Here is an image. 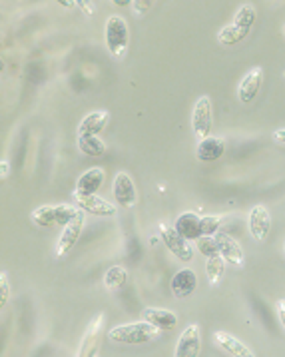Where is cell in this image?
Listing matches in <instances>:
<instances>
[{"label": "cell", "instance_id": "1", "mask_svg": "<svg viewBox=\"0 0 285 357\" xmlns=\"http://www.w3.org/2000/svg\"><path fill=\"white\" fill-rule=\"evenodd\" d=\"M108 340L118 343H130V345H140V343L160 340V329L144 319V321H134V324H124V326L112 328L108 331Z\"/></svg>", "mask_w": 285, "mask_h": 357}, {"label": "cell", "instance_id": "2", "mask_svg": "<svg viewBox=\"0 0 285 357\" xmlns=\"http://www.w3.org/2000/svg\"><path fill=\"white\" fill-rule=\"evenodd\" d=\"M104 36H106V46L108 50L114 54V56H122L126 50H128L130 44V30L128 22L122 18V16H110L108 22H106V30H104Z\"/></svg>", "mask_w": 285, "mask_h": 357}, {"label": "cell", "instance_id": "3", "mask_svg": "<svg viewBox=\"0 0 285 357\" xmlns=\"http://www.w3.org/2000/svg\"><path fill=\"white\" fill-rule=\"evenodd\" d=\"M212 124H214V116H212V102L210 96H201L194 106V114H192V130L194 134L203 140L210 136L212 132Z\"/></svg>", "mask_w": 285, "mask_h": 357}, {"label": "cell", "instance_id": "4", "mask_svg": "<svg viewBox=\"0 0 285 357\" xmlns=\"http://www.w3.org/2000/svg\"><path fill=\"white\" fill-rule=\"evenodd\" d=\"M160 238H162V242L166 243V248L180 261H192L194 259V248H192V243H187L190 240H185L184 236H180L176 231V228L160 226Z\"/></svg>", "mask_w": 285, "mask_h": 357}, {"label": "cell", "instance_id": "5", "mask_svg": "<svg viewBox=\"0 0 285 357\" xmlns=\"http://www.w3.org/2000/svg\"><path fill=\"white\" fill-rule=\"evenodd\" d=\"M84 222V210H78V214L74 215V220H72L70 224L64 226L62 236H60V240H58V257L68 256L72 250H74V245L78 243V238H80V234H82Z\"/></svg>", "mask_w": 285, "mask_h": 357}, {"label": "cell", "instance_id": "6", "mask_svg": "<svg viewBox=\"0 0 285 357\" xmlns=\"http://www.w3.org/2000/svg\"><path fill=\"white\" fill-rule=\"evenodd\" d=\"M247 228L256 242H265L271 229V215L265 206H254L247 215Z\"/></svg>", "mask_w": 285, "mask_h": 357}, {"label": "cell", "instance_id": "7", "mask_svg": "<svg viewBox=\"0 0 285 357\" xmlns=\"http://www.w3.org/2000/svg\"><path fill=\"white\" fill-rule=\"evenodd\" d=\"M201 349V333L198 324H192L184 329L176 345V357H196L200 356Z\"/></svg>", "mask_w": 285, "mask_h": 357}, {"label": "cell", "instance_id": "8", "mask_svg": "<svg viewBox=\"0 0 285 357\" xmlns=\"http://www.w3.org/2000/svg\"><path fill=\"white\" fill-rule=\"evenodd\" d=\"M114 198L118 202V206H122V208H134L136 206V202H138V194H136V186H134V182H132V178H130L126 172H120V174H116V180H114Z\"/></svg>", "mask_w": 285, "mask_h": 357}, {"label": "cell", "instance_id": "9", "mask_svg": "<svg viewBox=\"0 0 285 357\" xmlns=\"http://www.w3.org/2000/svg\"><path fill=\"white\" fill-rule=\"evenodd\" d=\"M261 84H263V68L256 66L254 70H249L242 78V82L238 86V98L243 104L254 102L257 94H259V90H261Z\"/></svg>", "mask_w": 285, "mask_h": 357}, {"label": "cell", "instance_id": "10", "mask_svg": "<svg viewBox=\"0 0 285 357\" xmlns=\"http://www.w3.org/2000/svg\"><path fill=\"white\" fill-rule=\"evenodd\" d=\"M104 180H106V172L102 170V168H90V170H86L84 174H80V178H78V184H76L74 196H76V198L94 196V194L102 188Z\"/></svg>", "mask_w": 285, "mask_h": 357}, {"label": "cell", "instance_id": "11", "mask_svg": "<svg viewBox=\"0 0 285 357\" xmlns=\"http://www.w3.org/2000/svg\"><path fill=\"white\" fill-rule=\"evenodd\" d=\"M215 242H217V248H219V256L224 257L228 264H231V266H242L245 256H243L242 245L238 243V240H233L231 236L224 234V231H217L215 234Z\"/></svg>", "mask_w": 285, "mask_h": 357}, {"label": "cell", "instance_id": "12", "mask_svg": "<svg viewBox=\"0 0 285 357\" xmlns=\"http://www.w3.org/2000/svg\"><path fill=\"white\" fill-rule=\"evenodd\" d=\"M171 294L176 296V298H187V296H192L194 291H196V287H198V275L194 270H180V272L176 273L174 278H171Z\"/></svg>", "mask_w": 285, "mask_h": 357}, {"label": "cell", "instance_id": "13", "mask_svg": "<svg viewBox=\"0 0 285 357\" xmlns=\"http://www.w3.org/2000/svg\"><path fill=\"white\" fill-rule=\"evenodd\" d=\"M174 228L180 236H184L185 240H190V242H196L198 238L203 236L201 234V218L198 214H194V212H185V214L180 215L176 220Z\"/></svg>", "mask_w": 285, "mask_h": 357}, {"label": "cell", "instance_id": "14", "mask_svg": "<svg viewBox=\"0 0 285 357\" xmlns=\"http://www.w3.org/2000/svg\"><path fill=\"white\" fill-rule=\"evenodd\" d=\"M142 319L152 324L160 331H170L178 326V315L168 310H157V307H146L142 312Z\"/></svg>", "mask_w": 285, "mask_h": 357}, {"label": "cell", "instance_id": "15", "mask_svg": "<svg viewBox=\"0 0 285 357\" xmlns=\"http://www.w3.org/2000/svg\"><path fill=\"white\" fill-rule=\"evenodd\" d=\"M78 200V208L84 210L88 214L98 215V218H114L116 208L110 202L102 200L96 194L94 196H82V198H76Z\"/></svg>", "mask_w": 285, "mask_h": 357}, {"label": "cell", "instance_id": "16", "mask_svg": "<svg viewBox=\"0 0 285 357\" xmlns=\"http://www.w3.org/2000/svg\"><path fill=\"white\" fill-rule=\"evenodd\" d=\"M224 152H226L224 140L214 138V136H208V138L200 140L198 148H196V156L200 162H215L224 156Z\"/></svg>", "mask_w": 285, "mask_h": 357}, {"label": "cell", "instance_id": "17", "mask_svg": "<svg viewBox=\"0 0 285 357\" xmlns=\"http://www.w3.org/2000/svg\"><path fill=\"white\" fill-rule=\"evenodd\" d=\"M214 340L215 343L229 354V356H240V357H252L254 356V351L242 343L238 337H233V335H229L228 331H215L214 333Z\"/></svg>", "mask_w": 285, "mask_h": 357}, {"label": "cell", "instance_id": "18", "mask_svg": "<svg viewBox=\"0 0 285 357\" xmlns=\"http://www.w3.org/2000/svg\"><path fill=\"white\" fill-rule=\"evenodd\" d=\"M108 112L104 110H96V112H90L84 116V120L78 124V136H98L102 130L106 128L108 124Z\"/></svg>", "mask_w": 285, "mask_h": 357}, {"label": "cell", "instance_id": "19", "mask_svg": "<svg viewBox=\"0 0 285 357\" xmlns=\"http://www.w3.org/2000/svg\"><path fill=\"white\" fill-rule=\"evenodd\" d=\"M102 319H104V315H98V317H96V321H92V326H90V329H88V333H86V337H84V343H82V347H80V356L82 357L96 354V345H98Z\"/></svg>", "mask_w": 285, "mask_h": 357}, {"label": "cell", "instance_id": "20", "mask_svg": "<svg viewBox=\"0 0 285 357\" xmlns=\"http://www.w3.org/2000/svg\"><path fill=\"white\" fill-rule=\"evenodd\" d=\"M256 18H257L256 6H254V4H243L242 8L236 13L233 24L242 30V32L249 34V30L254 29V24H256Z\"/></svg>", "mask_w": 285, "mask_h": 357}, {"label": "cell", "instance_id": "21", "mask_svg": "<svg viewBox=\"0 0 285 357\" xmlns=\"http://www.w3.org/2000/svg\"><path fill=\"white\" fill-rule=\"evenodd\" d=\"M78 148L86 156L100 158L106 154V144L98 136H78Z\"/></svg>", "mask_w": 285, "mask_h": 357}, {"label": "cell", "instance_id": "22", "mask_svg": "<svg viewBox=\"0 0 285 357\" xmlns=\"http://www.w3.org/2000/svg\"><path fill=\"white\" fill-rule=\"evenodd\" d=\"M32 222H34L38 228H52V226H56V212H54V206H38V208L32 212Z\"/></svg>", "mask_w": 285, "mask_h": 357}, {"label": "cell", "instance_id": "23", "mask_svg": "<svg viewBox=\"0 0 285 357\" xmlns=\"http://www.w3.org/2000/svg\"><path fill=\"white\" fill-rule=\"evenodd\" d=\"M226 272V259L219 256H212L208 257V261H206V273H208V280H210V284H217L219 280H222V275Z\"/></svg>", "mask_w": 285, "mask_h": 357}, {"label": "cell", "instance_id": "24", "mask_svg": "<svg viewBox=\"0 0 285 357\" xmlns=\"http://www.w3.org/2000/svg\"><path fill=\"white\" fill-rule=\"evenodd\" d=\"M126 280H128V272L122 266H112L104 275V286L108 289H118L126 284Z\"/></svg>", "mask_w": 285, "mask_h": 357}, {"label": "cell", "instance_id": "25", "mask_svg": "<svg viewBox=\"0 0 285 357\" xmlns=\"http://www.w3.org/2000/svg\"><path fill=\"white\" fill-rule=\"evenodd\" d=\"M247 34L245 32H242V30L238 29L236 24H229V26H224V29L217 32V40L222 44H228V46H231V44H238L240 40H243Z\"/></svg>", "mask_w": 285, "mask_h": 357}, {"label": "cell", "instance_id": "26", "mask_svg": "<svg viewBox=\"0 0 285 357\" xmlns=\"http://www.w3.org/2000/svg\"><path fill=\"white\" fill-rule=\"evenodd\" d=\"M224 215H217V214H208V215H201V234L203 236H215L219 228H222V224H224Z\"/></svg>", "mask_w": 285, "mask_h": 357}, {"label": "cell", "instance_id": "27", "mask_svg": "<svg viewBox=\"0 0 285 357\" xmlns=\"http://www.w3.org/2000/svg\"><path fill=\"white\" fill-rule=\"evenodd\" d=\"M78 210L80 208H74L70 204H58L54 206V212H56V226H68L72 220H74V215L78 214Z\"/></svg>", "mask_w": 285, "mask_h": 357}, {"label": "cell", "instance_id": "28", "mask_svg": "<svg viewBox=\"0 0 285 357\" xmlns=\"http://www.w3.org/2000/svg\"><path fill=\"white\" fill-rule=\"evenodd\" d=\"M196 250L200 252L201 256L212 257L219 254V248H217V242H215V236H201L196 240Z\"/></svg>", "mask_w": 285, "mask_h": 357}, {"label": "cell", "instance_id": "29", "mask_svg": "<svg viewBox=\"0 0 285 357\" xmlns=\"http://www.w3.org/2000/svg\"><path fill=\"white\" fill-rule=\"evenodd\" d=\"M8 298H10V284H8L6 273H2L0 275V307H4L8 303Z\"/></svg>", "mask_w": 285, "mask_h": 357}, {"label": "cell", "instance_id": "30", "mask_svg": "<svg viewBox=\"0 0 285 357\" xmlns=\"http://www.w3.org/2000/svg\"><path fill=\"white\" fill-rule=\"evenodd\" d=\"M8 174H10V164H8L6 160H2V164H0V178H2V180H6V178H8Z\"/></svg>", "mask_w": 285, "mask_h": 357}, {"label": "cell", "instance_id": "31", "mask_svg": "<svg viewBox=\"0 0 285 357\" xmlns=\"http://www.w3.org/2000/svg\"><path fill=\"white\" fill-rule=\"evenodd\" d=\"M273 142L279 144V146H285V128L273 132Z\"/></svg>", "mask_w": 285, "mask_h": 357}, {"label": "cell", "instance_id": "32", "mask_svg": "<svg viewBox=\"0 0 285 357\" xmlns=\"http://www.w3.org/2000/svg\"><path fill=\"white\" fill-rule=\"evenodd\" d=\"M132 4H134V8H136L138 13H146V10L152 8V2H132Z\"/></svg>", "mask_w": 285, "mask_h": 357}, {"label": "cell", "instance_id": "33", "mask_svg": "<svg viewBox=\"0 0 285 357\" xmlns=\"http://www.w3.org/2000/svg\"><path fill=\"white\" fill-rule=\"evenodd\" d=\"M277 315H279V321H282V326L285 329V300L277 303Z\"/></svg>", "mask_w": 285, "mask_h": 357}, {"label": "cell", "instance_id": "34", "mask_svg": "<svg viewBox=\"0 0 285 357\" xmlns=\"http://www.w3.org/2000/svg\"><path fill=\"white\" fill-rule=\"evenodd\" d=\"M76 4H78V6H80L82 10H84L86 15H92V13H94V8H90V6H88L90 2H76Z\"/></svg>", "mask_w": 285, "mask_h": 357}, {"label": "cell", "instance_id": "35", "mask_svg": "<svg viewBox=\"0 0 285 357\" xmlns=\"http://www.w3.org/2000/svg\"><path fill=\"white\" fill-rule=\"evenodd\" d=\"M284 32H285V29H284Z\"/></svg>", "mask_w": 285, "mask_h": 357}]
</instances>
